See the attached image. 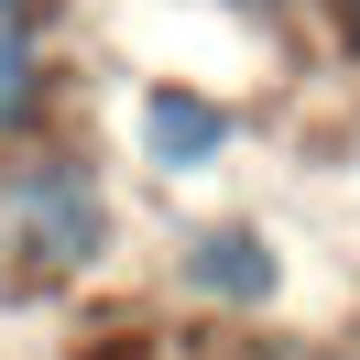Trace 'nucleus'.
<instances>
[{
    "instance_id": "1",
    "label": "nucleus",
    "mask_w": 360,
    "mask_h": 360,
    "mask_svg": "<svg viewBox=\"0 0 360 360\" xmlns=\"http://www.w3.org/2000/svg\"><path fill=\"white\" fill-rule=\"evenodd\" d=\"M120 240V207L110 175H98L77 142H0V295H33V284H77L98 273Z\"/></svg>"
},
{
    "instance_id": "2",
    "label": "nucleus",
    "mask_w": 360,
    "mask_h": 360,
    "mask_svg": "<svg viewBox=\"0 0 360 360\" xmlns=\"http://www.w3.org/2000/svg\"><path fill=\"white\" fill-rule=\"evenodd\" d=\"M175 295L186 306H219V316H262L284 306V240H273L262 219H197L175 229Z\"/></svg>"
},
{
    "instance_id": "3",
    "label": "nucleus",
    "mask_w": 360,
    "mask_h": 360,
    "mask_svg": "<svg viewBox=\"0 0 360 360\" xmlns=\"http://www.w3.org/2000/svg\"><path fill=\"white\" fill-rule=\"evenodd\" d=\"M131 153L153 164L164 186L219 175V164L240 153V110H229L219 88H197V77H142V98H131Z\"/></svg>"
},
{
    "instance_id": "4",
    "label": "nucleus",
    "mask_w": 360,
    "mask_h": 360,
    "mask_svg": "<svg viewBox=\"0 0 360 360\" xmlns=\"http://www.w3.org/2000/svg\"><path fill=\"white\" fill-rule=\"evenodd\" d=\"M55 120V55H44V0H0V142H33Z\"/></svg>"
},
{
    "instance_id": "5",
    "label": "nucleus",
    "mask_w": 360,
    "mask_h": 360,
    "mask_svg": "<svg viewBox=\"0 0 360 360\" xmlns=\"http://www.w3.org/2000/svg\"><path fill=\"white\" fill-rule=\"evenodd\" d=\"M328 11V44H338V66H360V0H316Z\"/></svg>"
},
{
    "instance_id": "6",
    "label": "nucleus",
    "mask_w": 360,
    "mask_h": 360,
    "mask_svg": "<svg viewBox=\"0 0 360 360\" xmlns=\"http://www.w3.org/2000/svg\"><path fill=\"white\" fill-rule=\"evenodd\" d=\"M229 11H262V22H284V11H316V0H229Z\"/></svg>"
}]
</instances>
